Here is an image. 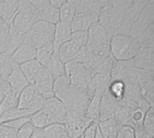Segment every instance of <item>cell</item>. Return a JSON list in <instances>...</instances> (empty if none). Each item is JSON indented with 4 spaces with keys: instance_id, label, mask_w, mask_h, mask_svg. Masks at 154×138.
I'll use <instances>...</instances> for the list:
<instances>
[{
    "instance_id": "obj_49",
    "label": "cell",
    "mask_w": 154,
    "mask_h": 138,
    "mask_svg": "<svg viewBox=\"0 0 154 138\" xmlns=\"http://www.w3.org/2000/svg\"><path fill=\"white\" fill-rule=\"evenodd\" d=\"M8 32L9 28L0 32V53H5L7 48V41H8Z\"/></svg>"
},
{
    "instance_id": "obj_30",
    "label": "cell",
    "mask_w": 154,
    "mask_h": 138,
    "mask_svg": "<svg viewBox=\"0 0 154 138\" xmlns=\"http://www.w3.org/2000/svg\"><path fill=\"white\" fill-rule=\"evenodd\" d=\"M97 127H98L99 131L101 132V134L104 136V137L108 138L113 135L117 134L119 126H118L116 120L113 118H109V119H106L104 121H98Z\"/></svg>"
},
{
    "instance_id": "obj_55",
    "label": "cell",
    "mask_w": 154,
    "mask_h": 138,
    "mask_svg": "<svg viewBox=\"0 0 154 138\" xmlns=\"http://www.w3.org/2000/svg\"><path fill=\"white\" fill-rule=\"evenodd\" d=\"M95 138H105L104 137V136L101 134V132L99 131L98 127H97V134H96V136H95Z\"/></svg>"
},
{
    "instance_id": "obj_56",
    "label": "cell",
    "mask_w": 154,
    "mask_h": 138,
    "mask_svg": "<svg viewBox=\"0 0 154 138\" xmlns=\"http://www.w3.org/2000/svg\"><path fill=\"white\" fill-rule=\"evenodd\" d=\"M93 1H95V2H97V3H98L99 5H103L104 4H106L108 0H93Z\"/></svg>"
},
{
    "instance_id": "obj_42",
    "label": "cell",
    "mask_w": 154,
    "mask_h": 138,
    "mask_svg": "<svg viewBox=\"0 0 154 138\" xmlns=\"http://www.w3.org/2000/svg\"><path fill=\"white\" fill-rule=\"evenodd\" d=\"M143 127L144 130L147 132V134L150 136L151 138H153L154 136V112L153 107L150 108L144 116L143 121Z\"/></svg>"
},
{
    "instance_id": "obj_59",
    "label": "cell",
    "mask_w": 154,
    "mask_h": 138,
    "mask_svg": "<svg viewBox=\"0 0 154 138\" xmlns=\"http://www.w3.org/2000/svg\"><path fill=\"white\" fill-rule=\"evenodd\" d=\"M78 138H84L83 137V136H82V135H81V136H79V137Z\"/></svg>"
},
{
    "instance_id": "obj_8",
    "label": "cell",
    "mask_w": 154,
    "mask_h": 138,
    "mask_svg": "<svg viewBox=\"0 0 154 138\" xmlns=\"http://www.w3.org/2000/svg\"><path fill=\"white\" fill-rule=\"evenodd\" d=\"M154 19V0L151 1L141 12L137 19L134 21L132 30L130 33V36L137 39L139 38L143 32L152 24H153Z\"/></svg>"
},
{
    "instance_id": "obj_58",
    "label": "cell",
    "mask_w": 154,
    "mask_h": 138,
    "mask_svg": "<svg viewBox=\"0 0 154 138\" xmlns=\"http://www.w3.org/2000/svg\"><path fill=\"white\" fill-rule=\"evenodd\" d=\"M108 138H116V135H113V136H111L110 137Z\"/></svg>"
},
{
    "instance_id": "obj_33",
    "label": "cell",
    "mask_w": 154,
    "mask_h": 138,
    "mask_svg": "<svg viewBox=\"0 0 154 138\" xmlns=\"http://www.w3.org/2000/svg\"><path fill=\"white\" fill-rule=\"evenodd\" d=\"M26 117H30V115L25 108L11 109V110L6 111L0 115V124L5 123L8 121H12L14 119L22 118H26Z\"/></svg>"
},
{
    "instance_id": "obj_38",
    "label": "cell",
    "mask_w": 154,
    "mask_h": 138,
    "mask_svg": "<svg viewBox=\"0 0 154 138\" xmlns=\"http://www.w3.org/2000/svg\"><path fill=\"white\" fill-rule=\"evenodd\" d=\"M35 93L32 85H28L18 94V107L17 108H25L28 103L31 101L32 98Z\"/></svg>"
},
{
    "instance_id": "obj_45",
    "label": "cell",
    "mask_w": 154,
    "mask_h": 138,
    "mask_svg": "<svg viewBox=\"0 0 154 138\" xmlns=\"http://www.w3.org/2000/svg\"><path fill=\"white\" fill-rule=\"evenodd\" d=\"M34 128L35 127L31 124L30 121L25 123L20 129L17 130L16 138H30L34 131Z\"/></svg>"
},
{
    "instance_id": "obj_32",
    "label": "cell",
    "mask_w": 154,
    "mask_h": 138,
    "mask_svg": "<svg viewBox=\"0 0 154 138\" xmlns=\"http://www.w3.org/2000/svg\"><path fill=\"white\" fill-rule=\"evenodd\" d=\"M60 10V22L70 24L76 14V8L71 0H68L61 5Z\"/></svg>"
},
{
    "instance_id": "obj_12",
    "label": "cell",
    "mask_w": 154,
    "mask_h": 138,
    "mask_svg": "<svg viewBox=\"0 0 154 138\" xmlns=\"http://www.w3.org/2000/svg\"><path fill=\"white\" fill-rule=\"evenodd\" d=\"M37 21L36 13H16L11 25L18 32L25 34Z\"/></svg>"
},
{
    "instance_id": "obj_50",
    "label": "cell",
    "mask_w": 154,
    "mask_h": 138,
    "mask_svg": "<svg viewBox=\"0 0 154 138\" xmlns=\"http://www.w3.org/2000/svg\"><path fill=\"white\" fill-rule=\"evenodd\" d=\"M11 90V88L6 81V79L0 80V100Z\"/></svg>"
},
{
    "instance_id": "obj_14",
    "label": "cell",
    "mask_w": 154,
    "mask_h": 138,
    "mask_svg": "<svg viewBox=\"0 0 154 138\" xmlns=\"http://www.w3.org/2000/svg\"><path fill=\"white\" fill-rule=\"evenodd\" d=\"M6 81L8 82L11 89L15 91L16 93H20L25 87H27L29 82L27 81L26 78L23 74L22 71L20 70V67L18 64L13 62L12 71L10 74L6 78Z\"/></svg>"
},
{
    "instance_id": "obj_23",
    "label": "cell",
    "mask_w": 154,
    "mask_h": 138,
    "mask_svg": "<svg viewBox=\"0 0 154 138\" xmlns=\"http://www.w3.org/2000/svg\"><path fill=\"white\" fill-rule=\"evenodd\" d=\"M23 33L18 32L16 29H14L12 25L9 26V32H8V41H7V48H6V52H5V54L9 55L11 57V55L13 54V52L19 47V45L22 43L23 38H24Z\"/></svg>"
},
{
    "instance_id": "obj_25",
    "label": "cell",
    "mask_w": 154,
    "mask_h": 138,
    "mask_svg": "<svg viewBox=\"0 0 154 138\" xmlns=\"http://www.w3.org/2000/svg\"><path fill=\"white\" fill-rule=\"evenodd\" d=\"M106 92L111 98H113L117 102L122 101L125 95V83L123 80H111Z\"/></svg>"
},
{
    "instance_id": "obj_11",
    "label": "cell",
    "mask_w": 154,
    "mask_h": 138,
    "mask_svg": "<svg viewBox=\"0 0 154 138\" xmlns=\"http://www.w3.org/2000/svg\"><path fill=\"white\" fill-rule=\"evenodd\" d=\"M134 65L141 70L152 71L154 69L153 48H140L137 55L132 60Z\"/></svg>"
},
{
    "instance_id": "obj_4",
    "label": "cell",
    "mask_w": 154,
    "mask_h": 138,
    "mask_svg": "<svg viewBox=\"0 0 154 138\" xmlns=\"http://www.w3.org/2000/svg\"><path fill=\"white\" fill-rule=\"evenodd\" d=\"M65 74L69 78L72 86L88 91V87L93 76V72L87 69L82 63L74 61L66 62Z\"/></svg>"
},
{
    "instance_id": "obj_44",
    "label": "cell",
    "mask_w": 154,
    "mask_h": 138,
    "mask_svg": "<svg viewBox=\"0 0 154 138\" xmlns=\"http://www.w3.org/2000/svg\"><path fill=\"white\" fill-rule=\"evenodd\" d=\"M145 113L143 110H142L139 108H134L132 111L131 114V120H132V124H133V127H137V126H142L143 125V121L145 116Z\"/></svg>"
},
{
    "instance_id": "obj_57",
    "label": "cell",
    "mask_w": 154,
    "mask_h": 138,
    "mask_svg": "<svg viewBox=\"0 0 154 138\" xmlns=\"http://www.w3.org/2000/svg\"><path fill=\"white\" fill-rule=\"evenodd\" d=\"M60 138H70V137L69 136V135H68V134H66V135H64V136H62L61 137H60Z\"/></svg>"
},
{
    "instance_id": "obj_24",
    "label": "cell",
    "mask_w": 154,
    "mask_h": 138,
    "mask_svg": "<svg viewBox=\"0 0 154 138\" xmlns=\"http://www.w3.org/2000/svg\"><path fill=\"white\" fill-rule=\"evenodd\" d=\"M79 50V47L74 44L71 41H69L63 43L55 53L58 55L60 60L65 64L66 62L73 60L74 56L76 55Z\"/></svg>"
},
{
    "instance_id": "obj_37",
    "label": "cell",
    "mask_w": 154,
    "mask_h": 138,
    "mask_svg": "<svg viewBox=\"0 0 154 138\" xmlns=\"http://www.w3.org/2000/svg\"><path fill=\"white\" fill-rule=\"evenodd\" d=\"M45 101H46V99L35 91L33 97L31 99V101L28 103V105L25 108V109L28 111L30 117L32 114H34V113L40 111L41 109H42V108H43V106L45 104Z\"/></svg>"
},
{
    "instance_id": "obj_16",
    "label": "cell",
    "mask_w": 154,
    "mask_h": 138,
    "mask_svg": "<svg viewBox=\"0 0 154 138\" xmlns=\"http://www.w3.org/2000/svg\"><path fill=\"white\" fill-rule=\"evenodd\" d=\"M96 22H98V15L91 14H76L69 24L71 32L85 31L88 32L89 27Z\"/></svg>"
},
{
    "instance_id": "obj_3",
    "label": "cell",
    "mask_w": 154,
    "mask_h": 138,
    "mask_svg": "<svg viewBox=\"0 0 154 138\" xmlns=\"http://www.w3.org/2000/svg\"><path fill=\"white\" fill-rule=\"evenodd\" d=\"M87 48L102 58L110 56V40L106 29L99 22L94 23L88 31Z\"/></svg>"
},
{
    "instance_id": "obj_2",
    "label": "cell",
    "mask_w": 154,
    "mask_h": 138,
    "mask_svg": "<svg viewBox=\"0 0 154 138\" xmlns=\"http://www.w3.org/2000/svg\"><path fill=\"white\" fill-rule=\"evenodd\" d=\"M137 39L131 36L114 34L110 40V54L117 61L133 60L140 51Z\"/></svg>"
},
{
    "instance_id": "obj_46",
    "label": "cell",
    "mask_w": 154,
    "mask_h": 138,
    "mask_svg": "<svg viewBox=\"0 0 154 138\" xmlns=\"http://www.w3.org/2000/svg\"><path fill=\"white\" fill-rule=\"evenodd\" d=\"M30 121V117H26V118H18V119H14V120H12V121H8V122H5V123H3L2 125L9 127V128H12V129H14V130H18L20 129L25 123L29 122Z\"/></svg>"
},
{
    "instance_id": "obj_36",
    "label": "cell",
    "mask_w": 154,
    "mask_h": 138,
    "mask_svg": "<svg viewBox=\"0 0 154 138\" xmlns=\"http://www.w3.org/2000/svg\"><path fill=\"white\" fill-rule=\"evenodd\" d=\"M137 42L142 48H153L154 46V24L149 26L143 33L137 38Z\"/></svg>"
},
{
    "instance_id": "obj_10",
    "label": "cell",
    "mask_w": 154,
    "mask_h": 138,
    "mask_svg": "<svg viewBox=\"0 0 154 138\" xmlns=\"http://www.w3.org/2000/svg\"><path fill=\"white\" fill-rule=\"evenodd\" d=\"M35 52H36L35 47L32 44V42L24 35V38H23L22 43L11 55V60L13 62L20 65L22 63L34 60L35 59Z\"/></svg>"
},
{
    "instance_id": "obj_18",
    "label": "cell",
    "mask_w": 154,
    "mask_h": 138,
    "mask_svg": "<svg viewBox=\"0 0 154 138\" xmlns=\"http://www.w3.org/2000/svg\"><path fill=\"white\" fill-rule=\"evenodd\" d=\"M17 0H0V17L11 25L14 17L17 13Z\"/></svg>"
},
{
    "instance_id": "obj_21",
    "label": "cell",
    "mask_w": 154,
    "mask_h": 138,
    "mask_svg": "<svg viewBox=\"0 0 154 138\" xmlns=\"http://www.w3.org/2000/svg\"><path fill=\"white\" fill-rule=\"evenodd\" d=\"M19 67H20V70L22 71L23 74L26 78L27 81L29 82V84L32 85L34 83L36 76H37L39 71L41 70V68L42 67V65H41L34 59V60H32L27 62L20 64Z\"/></svg>"
},
{
    "instance_id": "obj_48",
    "label": "cell",
    "mask_w": 154,
    "mask_h": 138,
    "mask_svg": "<svg viewBox=\"0 0 154 138\" xmlns=\"http://www.w3.org/2000/svg\"><path fill=\"white\" fill-rule=\"evenodd\" d=\"M97 129V122H92L83 132L82 136L84 138H95Z\"/></svg>"
},
{
    "instance_id": "obj_26",
    "label": "cell",
    "mask_w": 154,
    "mask_h": 138,
    "mask_svg": "<svg viewBox=\"0 0 154 138\" xmlns=\"http://www.w3.org/2000/svg\"><path fill=\"white\" fill-rule=\"evenodd\" d=\"M102 94L97 93V92H94L87 111H86V115L92 120V121H96L98 122L99 120V108H100V103H101V99H102Z\"/></svg>"
},
{
    "instance_id": "obj_54",
    "label": "cell",
    "mask_w": 154,
    "mask_h": 138,
    "mask_svg": "<svg viewBox=\"0 0 154 138\" xmlns=\"http://www.w3.org/2000/svg\"><path fill=\"white\" fill-rule=\"evenodd\" d=\"M9 24H7L1 17H0V32H2V31H4V30H5V29H7V28H9Z\"/></svg>"
},
{
    "instance_id": "obj_27",
    "label": "cell",
    "mask_w": 154,
    "mask_h": 138,
    "mask_svg": "<svg viewBox=\"0 0 154 138\" xmlns=\"http://www.w3.org/2000/svg\"><path fill=\"white\" fill-rule=\"evenodd\" d=\"M53 79L42 80V81H38L34 82L32 84L34 90L40 94L42 97H43L45 99H49L54 97V92H53Z\"/></svg>"
},
{
    "instance_id": "obj_40",
    "label": "cell",
    "mask_w": 154,
    "mask_h": 138,
    "mask_svg": "<svg viewBox=\"0 0 154 138\" xmlns=\"http://www.w3.org/2000/svg\"><path fill=\"white\" fill-rule=\"evenodd\" d=\"M30 122L31 124L35 127V128H41L43 129L46 127L50 126V122H49V118L48 116L43 112L42 109H41L40 111L32 114L30 117Z\"/></svg>"
},
{
    "instance_id": "obj_61",
    "label": "cell",
    "mask_w": 154,
    "mask_h": 138,
    "mask_svg": "<svg viewBox=\"0 0 154 138\" xmlns=\"http://www.w3.org/2000/svg\"><path fill=\"white\" fill-rule=\"evenodd\" d=\"M0 80H1V79H0Z\"/></svg>"
},
{
    "instance_id": "obj_41",
    "label": "cell",
    "mask_w": 154,
    "mask_h": 138,
    "mask_svg": "<svg viewBox=\"0 0 154 138\" xmlns=\"http://www.w3.org/2000/svg\"><path fill=\"white\" fill-rule=\"evenodd\" d=\"M13 61L5 53H0V79H6L12 71Z\"/></svg>"
},
{
    "instance_id": "obj_29",
    "label": "cell",
    "mask_w": 154,
    "mask_h": 138,
    "mask_svg": "<svg viewBox=\"0 0 154 138\" xmlns=\"http://www.w3.org/2000/svg\"><path fill=\"white\" fill-rule=\"evenodd\" d=\"M18 107V93L11 89L0 100V114H3L11 109L17 108Z\"/></svg>"
},
{
    "instance_id": "obj_20",
    "label": "cell",
    "mask_w": 154,
    "mask_h": 138,
    "mask_svg": "<svg viewBox=\"0 0 154 138\" xmlns=\"http://www.w3.org/2000/svg\"><path fill=\"white\" fill-rule=\"evenodd\" d=\"M76 8V14H91L98 15L101 5L93 0H71Z\"/></svg>"
},
{
    "instance_id": "obj_19",
    "label": "cell",
    "mask_w": 154,
    "mask_h": 138,
    "mask_svg": "<svg viewBox=\"0 0 154 138\" xmlns=\"http://www.w3.org/2000/svg\"><path fill=\"white\" fill-rule=\"evenodd\" d=\"M70 89H71V84L69 78L66 75L58 77L53 80L54 97L62 102L64 101L67 95L70 91Z\"/></svg>"
},
{
    "instance_id": "obj_43",
    "label": "cell",
    "mask_w": 154,
    "mask_h": 138,
    "mask_svg": "<svg viewBox=\"0 0 154 138\" xmlns=\"http://www.w3.org/2000/svg\"><path fill=\"white\" fill-rule=\"evenodd\" d=\"M88 32L85 31H77V32H72L71 33V38L70 41L76 44L78 47L81 48L87 45L88 42Z\"/></svg>"
},
{
    "instance_id": "obj_6",
    "label": "cell",
    "mask_w": 154,
    "mask_h": 138,
    "mask_svg": "<svg viewBox=\"0 0 154 138\" xmlns=\"http://www.w3.org/2000/svg\"><path fill=\"white\" fill-rule=\"evenodd\" d=\"M94 121H92L86 114H80L74 110L67 109L64 125L66 127L68 135L70 138L80 136L84 130Z\"/></svg>"
},
{
    "instance_id": "obj_9",
    "label": "cell",
    "mask_w": 154,
    "mask_h": 138,
    "mask_svg": "<svg viewBox=\"0 0 154 138\" xmlns=\"http://www.w3.org/2000/svg\"><path fill=\"white\" fill-rule=\"evenodd\" d=\"M43 112L48 116L50 125L63 124L67 113V108L62 101L53 97L46 99L42 108Z\"/></svg>"
},
{
    "instance_id": "obj_5",
    "label": "cell",
    "mask_w": 154,
    "mask_h": 138,
    "mask_svg": "<svg viewBox=\"0 0 154 138\" xmlns=\"http://www.w3.org/2000/svg\"><path fill=\"white\" fill-rule=\"evenodd\" d=\"M55 24L44 21H37L25 33V37L32 42L35 49L52 43Z\"/></svg>"
},
{
    "instance_id": "obj_60",
    "label": "cell",
    "mask_w": 154,
    "mask_h": 138,
    "mask_svg": "<svg viewBox=\"0 0 154 138\" xmlns=\"http://www.w3.org/2000/svg\"><path fill=\"white\" fill-rule=\"evenodd\" d=\"M0 115H1V114H0Z\"/></svg>"
},
{
    "instance_id": "obj_52",
    "label": "cell",
    "mask_w": 154,
    "mask_h": 138,
    "mask_svg": "<svg viewBox=\"0 0 154 138\" xmlns=\"http://www.w3.org/2000/svg\"><path fill=\"white\" fill-rule=\"evenodd\" d=\"M30 138H46L43 130L41 128H34V131L32 135V136Z\"/></svg>"
},
{
    "instance_id": "obj_13",
    "label": "cell",
    "mask_w": 154,
    "mask_h": 138,
    "mask_svg": "<svg viewBox=\"0 0 154 138\" xmlns=\"http://www.w3.org/2000/svg\"><path fill=\"white\" fill-rule=\"evenodd\" d=\"M118 108H119V102H117L113 98H111L109 94L106 91L101 99L98 121H104L115 118Z\"/></svg>"
},
{
    "instance_id": "obj_53",
    "label": "cell",
    "mask_w": 154,
    "mask_h": 138,
    "mask_svg": "<svg viewBox=\"0 0 154 138\" xmlns=\"http://www.w3.org/2000/svg\"><path fill=\"white\" fill-rule=\"evenodd\" d=\"M67 1H68V0H49V3H50L51 5H53L54 7L60 9V8L61 7V5H64Z\"/></svg>"
},
{
    "instance_id": "obj_35",
    "label": "cell",
    "mask_w": 154,
    "mask_h": 138,
    "mask_svg": "<svg viewBox=\"0 0 154 138\" xmlns=\"http://www.w3.org/2000/svg\"><path fill=\"white\" fill-rule=\"evenodd\" d=\"M46 138H60L68 134L64 124H52L42 129Z\"/></svg>"
},
{
    "instance_id": "obj_39",
    "label": "cell",
    "mask_w": 154,
    "mask_h": 138,
    "mask_svg": "<svg viewBox=\"0 0 154 138\" xmlns=\"http://www.w3.org/2000/svg\"><path fill=\"white\" fill-rule=\"evenodd\" d=\"M152 0H132L131 7L126 11V14H128L134 21L137 19L141 12L143 8Z\"/></svg>"
},
{
    "instance_id": "obj_7",
    "label": "cell",
    "mask_w": 154,
    "mask_h": 138,
    "mask_svg": "<svg viewBox=\"0 0 154 138\" xmlns=\"http://www.w3.org/2000/svg\"><path fill=\"white\" fill-rule=\"evenodd\" d=\"M91 98L92 96L88 93V90L71 85L70 91L67 95L63 103L67 109L74 110L80 114H86Z\"/></svg>"
},
{
    "instance_id": "obj_17",
    "label": "cell",
    "mask_w": 154,
    "mask_h": 138,
    "mask_svg": "<svg viewBox=\"0 0 154 138\" xmlns=\"http://www.w3.org/2000/svg\"><path fill=\"white\" fill-rule=\"evenodd\" d=\"M36 14L38 21H44L53 24L60 22V10L51 5L49 2L38 8Z\"/></svg>"
},
{
    "instance_id": "obj_31",
    "label": "cell",
    "mask_w": 154,
    "mask_h": 138,
    "mask_svg": "<svg viewBox=\"0 0 154 138\" xmlns=\"http://www.w3.org/2000/svg\"><path fill=\"white\" fill-rule=\"evenodd\" d=\"M54 53V50L52 47V43L42 45L36 49L35 52V60L42 66H47L49 61L51 60L52 54Z\"/></svg>"
},
{
    "instance_id": "obj_51",
    "label": "cell",
    "mask_w": 154,
    "mask_h": 138,
    "mask_svg": "<svg viewBox=\"0 0 154 138\" xmlns=\"http://www.w3.org/2000/svg\"><path fill=\"white\" fill-rule=\"evenodd\" d=\"M134 138H151L150 136L147 134V132L144 130L143 125L134 127Z\"/></svg>"
},
{
    "instance_id": "obj_47",
    "label": "cell",
    "mask_w": 154,
    "mask_h": 138,
    "mask_svg": "<svg viewBox=\"0 0 154 138\" xmlns=\"http://www.w3.org/2000/svg\"><path fill=\"white\" fill-rule=\"evenodd\" d=\"M17 131L0 124V138H16Z\"/></svg>"
},
{
    "instance_id": "obj_28",
    "label": "cell",
    "mask_w": 154,
    "mask_h": 138,
    "mask_svg": "<svg viewBox=\"0 0 154 138\" xmlns=\"http://www.w3.org/2000/svg\"><path fill=\"white\" fill-rule=\"evenodd\" d=\"M49 69L53 80H55L58 77L66 75L65 74V64L60 60L58 55L54 52L49 61L47 66H45Z\"/></svg>"
},
{
    "instance_id": "obj_34",
    "label": "cell",
    "mask_w": 154,
    "mask_h": 138,
    "mask_svg": "<svg viewBox=\"0 0 154 138\" xmlns=\"http://www.w3.org/2000/svg\"><path fill=\"white\" fill-rule=\"evenodd\" d=\"M116 60L110 55L106 58H105L93 71L92 72L95 74H103V75H106V76H110L111 77V72L114 67Z\"/></svg>"
},
{
    "instance_id": "obj_22",
    "label": "cell",
    "mask_w": 154,
    "mask_h": 138,
    "mask_svg": "<svg viewBox=\"0 0 154 138\" xmlns=\"http://www.w3.org/2000/svg\"><path fill=\"white\" fill-rule=\"evenodd\" d=\"M134 66L133 61H115L112 72H111V80H125L127 78V75Z\"/></svg>"
},
{
    "instance_id": "obj_1",
    "label": "cell",
    "mask_w": 154,
    "mask_h": 138,
    "mask_svg": "<svg viewBox=\"0 0 154 138\" xmlns=\"http://www.w3.org/2000/svg\"><path fill=\"white\" fill-rule=\"evenodd\" d=\"M132 0H108L98 14V22L106 29L111 38L116 34L126 11L131 7Z\"/></svg>"
},
{
    "instance_id": "obj_15",
    "label": "cell",
    "mask_w": 154,
    "mask_h": 138,
    "mask_svg": "<svg viewBox=\"0 0 154 138\" xmlns=\"http://www.w3.org/2000/svg\"><path fill=\"white\" fill-rule=\"evenodd\" d=\"M71 33L72 32H71L69 24L59 22L55 24L53 41H52V47H53L54 52H56L58 49L63 43L70 41Z\"/></svg>"
}]
</instances>
